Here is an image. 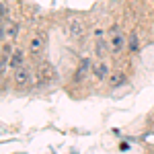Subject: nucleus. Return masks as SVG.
<instances>
[{
    "mask_svg": "<svg viewBox=\"0 0 154 154\" xmlns=\"http://www.w3.org/2000/svg\"><path fill=\"white\" fill-rule=\"evenodd\" d=\"M107 43H109V48H111V54L113 56H119L123 48L128 45V37L123 35V31H121V27L119 23H113L109 29H107Z\"/></svg>",
    "mask_w": 154,
    "mask_h": 154,
    "instance_id": "nucleus-1",
    "label": "nucleus"
},
{
    "mask_svg": "<svg viewBox=\"0 0 154 154\" xmlns=\"http://www.w3.org/2000/svg\"><path fill=\"white\" fill-rule=\"evenodd\" d=\"M56 80V68H54V64H49V62H41L39 66H37L35 70V82L39 86H45V84L54 82Z\"/></svg>",
    "mask_w": 154,
    "mask_h": 154,
    "instance_id": "nucleus-2",
    "label": "nucleus"
},
{
    "mask_svg": "<svg viewBox=\"0 0 154 154\" xmlns=\"http://www.w3.org/2000/svg\"><path fill=\"white\" fill-rule=\"evenodd\" d=\"M31 80H33V72L29 70L27 66L19 68V70H14V82H17V86L25 88V86H29V84H31Z\"/></svg>",
    "mask_w": 154,
    "mask_h": 154,
    "instance_id": "nucleus-3",
    "label": "nucleus"
},
{
    "mask_svg": "<svg viewBox=\"0 0 154 154\" xmlns=\"http://www.w3.org/2000/svg\"><path fill=\"white\" fill-rule=\"evenodd\" d=\"M19 35V23H14V21H2V39L6 41H12V39H17Z\"/></svg>",
    "mask_w": 154,
    "mask_h": 154,
    "instance_id": "nucleus-4",
    "label": "nucleus"
},
{
    "mask_svg": "<svg viewBox=\"0 0 154 154\" xmlns=\"http://www.w3.org/2000/svg\"><path fill=\"white\" fill-rule=\"evenodd\" d=\"M107 82H109L111 88H119V86H123V84L128 82V76H125V72H123V70H113L111 74H109Z\"/></svg>",
    "mask_w": 154,
    "mask_h": 154,
    "instance_id": "nucleus-5",
    "label": "nucleus"
},
{
    "mask_svg": "<svg viewBox=\"0 0 154 154\" xmlns=\"http://www.w3.org/2000/svg\"><path fill=\"white\" fill-rule=\"evenodd\" d=\"M12 54H14V49H12L11 43H2V56H0V70L2 72H6V66H11V58H12Z\"/></svg>",
    "mask_w": 154,
    "mask_h": 154,
    "instance_id": "nucleus-6",
    "label": "nucleus"
},
{
    "mask_svg": "<svg viewBox=\"0 0 154 154\" xmlns=\"http://www.w3.org/2000/svg\"><path fill=\"white\" fill-rule=\"evenodd\" d=\"M91 70H93V64H91V60L84 58L82 62L78 64V68H76V72H74V78H72V80H74V82H80V80H82V78H84V76H86V74H88Z\"/></svg>",
    "mask_w": 154,
    "mask_h": 154,
    "instance_id": "nucleus-7",
    "label": "nucleus"
},
{
    "mask_svg": "<svg viewBox=\"0 0 154 154\" xmlns=\"http://www.w3.org/2000/svg\"><path fill=\"white\" fill-rule=\"evenodd\" d=\"M68 35H70L72 39H82V37H84V25H82V21H78V19L70 21V23H68Z\"/></svg>",
    "mask_w": 154,
    "mask_h": 154,
    "instance_id": "nucleus-8",
    "label": "nucleus"
},
{
    "mask_svg": "<svg viewBox=\"0 0 154 154\" xmlns=\"http://www.w3.org/2000/svg\"><path fill=\"white\" fill-rule=\"evenodd\" d=\"M93 74H95L97 80H105V78H109L111 70H109V66H107L105 60H99L95 66H93Z\"/></svg>",
    "mask_w": 154,
    "mask_h": 154,
    "instance_id": "nucleus-9",
    "label": "nucleus"
},
{
    "mask_svg": "<svg viewBox=\"0 0 154 154\" xmlns=\"http://www.w3.org/2000/svg\"><path fill=\"white\" fill-rule=\"evenodd\" d=\"M43 48H45V35H43V33H41V35H35L31 41H29V51H31L33 56L41 54Z\"/></svg>",
    "mask_w": 154,
    "mask_h": 154,
    "instance_id": "nucleus-10",
    "label": "nucleus"
},
{
    "mask_svg": "<svg viewBox=\"0 0 154 154\" xmlns=\"http://www.w3.org/2000/svg\"><path fill=\"white\" fill-rule=\"evenodd\" d=\"M95 51H97V56H99V60H103V58H105V54H107V45H105V39H103V31H101V29H97Z\"/></svg>",
    "mask_w": 154,
    "mask_h": 154,
    "instance_id": "nucleus-11",
    "label": "nucleus"
},
{
    "mask_svg": "<svg viewBox=\"0 0 154 154\" xmlns=\"http://www.w3.org/2000/svg\"><path fill=\"white\" fill-rule=\"evenodd\" d=\"M23 62H25V51L23 49H14V54L11 58V68H14V70L23 68Z\"/></svg>",
    "mask_w": 154,
    "mask_h": 154,
    "instance_id": "nucleus-12",
    "label": "nucleus"
},
{
    "mask_svg": "<svg viewBox=\"0 0 154 154\" xmlns=\"http://www.w3.org/2000/svg\"><path fill=\"white\" fill-rule=\"evenodd\" d=\"M128 49H130L131 54H136L140 49V39H138V33L136 31H131L130 37H128Z\"/></svg>",
    "mask_w": 154,
    "mask_h": 154,
    "instance_id": "nucleus-13",
    "label": "nucleus"
},
{
    "mask_svg": "<svg viewBox=\"0 0 154 154\" xmlns=\"http://www.w3.org/2000/svg\"><path fill=\"white\" fill-rule=\"evenodd\" d=\"M0 11H2V21H8V6L4 2L0 4Z\"/></svg>",
    "mask_w": 154,
    "mask_h": 154,
    "instance_id": "nucleus-14",
    "label": "nucleus"
},
{
    "mask_svg": "<svg viewBox=\"0 0 154 154\" xmlns=\"http://www.w3.org/2000/svg\"><path fill=\"white\" fill-rule=\"evenodd\" d=\"M152 123H154V113H152Z\"/></svg>",
    "mask_w": 154,
    "mask_h": 154,
    "instance_id": "nucleus-15",
    "label": "nucleus"
}]
</instances>
